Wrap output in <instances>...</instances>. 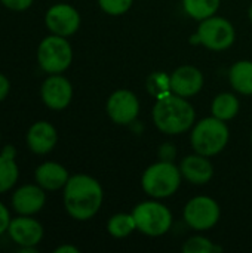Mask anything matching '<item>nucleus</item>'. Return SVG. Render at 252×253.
Instances as JSON below:
<instances>
[{"label": "nucleus", "instance_id": "nucleus-1", "mask_svg": "<svg viewBox=\"0 0 252 253\" xmlns=\"http://www.w3.org/2000/svg\"><path fill=\"white\" fill-rule=\"evenodd\" d=\"M101 203L102 188L97 179L88 175L68 178L64 187V205L71 218L88 221L100 211Z\"/></svg>", "mask_w": 252, "mask_h": 253}, {"label": "nucleus", "instance_id": "nucleus-2", "mask_svg": "<svg viewBox=\"0 0 252 253\" xmlns=\"http://www.w3.org/2000/svg\"><path fill=\"white\" fill-rule=\"evenodd\" d=\"M153 120L162 132L178 135L192 127L195 122V110L186 99H183V96L168 93L157 98L153 108Z\"/></svg>", "mask_w": 252, "mask_h": 253}, {"label": "nucleus", "instance_id": "nucleus-3", "mask_svg": "<svg viewBox=\"0 0 252 253\" xmlns=\"http://www.w3.org/2000/svg\"><path fill=\"white\" fill-rule=\"evenodd\" d=\"M229 141L227 125L217 119L208 117L201 120L192 132V145L198 154L205 157L218 154Z\"/></svg>", "mask_w": 252, "mask_h": 253}, {"label": "nucleus", "instance_id": "nucleus-4", "mask_svg": "<svg viewBox=\"0 0 252 253\" xmlns=\"http://www.w3.org/2000/svg\"><path fill=\"white\" fill-rule=\"evenodd\" d=\"M181 170L171 162H160L151 165L143 175L144 191L156 199H163L172 196L181 182Z\"/></svg>", "mask_w": 252, "mask_h": 253}, {"label": "nucleus", "instance_id": "nucleus-5", "mask_svg": "<svg viewBox=\"0 0 252 253\" xmlns=\"http://www.w3.org/2000/svg\"><path fill=\"white\" fill-rule=\"evenodd\" d=\"M37 61L43 71L49 74H59L65 71L73 61L71 46L62 36H49L39 44Z\"/></svg>", "mask_w": 252, "mask_h": 253}, {"label": "nucleus", "instance_id": "nucleus-6", "mask_svg": "<svg viewBox=\"0 0 252 253\" xmlns=\"http://www.w3.org/2000/svg\"><path fill=\"white\" fill-rule=\"evenodd\" d=\"M132 215L137 224V230L153 237L165 234L172 224V215L168 208L156 202L140 203L134 209Z\"/></svg>", "mask_w": 252, "mask_h": 253}, {"label": "nucleus", "instance_id": "nucleus-7", "mask_svg": "<svg viewBox=\"0 0 252 253\" xmlns=\"http://www.w3.org/2000/svg\"><path fill=\"white\" fill-rule=\"evenodd\" d=\"M193 42H199L212 50H224L235 42V28L224 18L209 16L201 22Z\"/></svg>", "mask_w": 252, "mask_h": 253}, {"label": "nucleus", "instance_id": "nucleus-8", "mask_svg": "<svg viewBox=\"0 0 252 253\" xmlns=\"http://www.w3.org/2000/svg\"><path fill=\"white\" fill-rule=\"evenodd\" d=\"M184 219L193 230H209L220 219V208L211 197L199 196L187 203L184 209Z\"/></svg>", "mask_w": 252, "mask_h": 253}, {"label": "nucleus", "instance_id": "nucleus-9", "mask_svg": "<svg viewBox=\"0 0 252 253\" xmlns=\"http://www.w3.org/2000/svg\"><path fill=\"white\" fill-rule=\"evenodd\" d=\"M46 27L56 36H71L79 30L80 25V16L79 12L65 3H59L52 6L45 16Z\"/></svg>", "mask_w": 252, "mask_h": 253}, {"label": "nucleus", "instance_id": "nucleus-10", "mask_svg": "<svg viewBox=\"0 0 252 253\" xmlns=\"http://www.w3.org/2000/svg\"><path fill=\"white\" fill-rule=\"evenodd\" d=\"M140 111V104L137 96L129 90L114 92L107 102V113L110 119L117 125L132 123Z\"/></svg>", "mask_w": 252, "mask_h": 253}, {"label": "nucleus", "instance_id": "nucleus-11", "mask_svg": "<svg viewBox=\"0 0 252 253\" xmlns=\"http://www.w3.org/2000/svg\"><path fill=\"white\" fill-rule=\"evenodd\" d=\"M73 98L71 83L58 74L48 77L42 84V99L52 110H64Z\"/></svg>", "mask_w": 252, "mask_h": 253}, {"label": "nucleus", "instance_id": "nucleus-12", "mask_svg": "<svg viewBox=\"0 0 252 253\" xmlns=\"http://www.w3.org/2000/svg\"><path fill=\"white\" fill-rule=\"evenodd\" d=\"M7 234L19 248L37 246L43 237V227L39 221L28 218L27 215H21L15 219H10Z\"/></svg>", "mask_w": 252, "mask_h": 253}, {"label": "nucleus", "instance_id": "nucleus-13", "mask_svg": "<svg viewBox=\"0 0 252 253\" xmlns=\"http://www.w3.org/2000/svg\"><path fill=\"white\" fill-rule=\"evenodd\" d=\"M46 196L40 185H22L12 196V206L18 215H34L45 206Z\"/></svg>", "mask_w": 252, "mask_h": 253}, {"label": "nucleus", "instance_id": "nucleus-14", "mask_svg": "<svg viewBox=\"0 0 252 253\" xmlns=\"http://www.w3.org/2000/svg\"><path fill=\"white\" fill-rule=\"evenodd\" d=\"M169 79H171V90L183 98L196 95L203 86L202 73L192 65H183L177 68Z\"/></svg>", "mask_w": 252, "mask_h": 253}, {"label": "nucleus", "instance_id": "nucleus-15", "mask_svg": "<svg viewBox=\"0 0 252 253\" xmlns=\"http://www.w3.org/2000/svg\"><path fill=\"white\" fill-rule=\"evenodd\" d=\"M58 141L55 127L48 122L34 123L27 133V145L36 154L49 153Z\"/></svg>", "mask_w": 252, "mask_h": 253}, {"label": "nucleus", "instance_id": "nucleus-16", "mask_svg": "<svg viewBox=\"0 0 252 253\" xmlns=\"http://www.w3.org/2000/svg\"><path fill=\"white\" fill-rule=\"evenodd\" d=\"M180 170L183 176L196 185H202L211 181L214 175V168L209 163V160L205 159V156H189L181 162Z\"/></svg>", "mask_w": 252, "mask_h": 253}, {"label": "nucleus", "instance_id": "nucleus-17", "mask_svg": "<svg viewBox=\"0 0 252 253\" xmlns=\"http://www.w3.org/2000/svg\"><path fill=\"white\" fill-rule=\"evenodd\" d=\"M34 176H36V182L43 190H49V191H55V190L65 187V184L68 181L67 169L53 162H46V163L40 165L36 169Z\"/></svg>", "mask_w": 252, "mask_h": 253}, {"label": "nucleus", "instance_id": "nucleus-18", "mask_svg": "<svg viewBox=\"0 0 252 253\" xmlns=\"http://www.w3.org/2000/svg\"><path fill=\"white\" fill-rule=\"evenodd\" d=\"M16 151L13 145H6L0 153V194L10 190L19 176V169L15 162Z\"/></svg>", "mask_w": 252, "mask_h": 253}, {"label": "nucleus", "instance_id": "nucleus-19", "mask_svg": "<svg viewBox=\"0 0 252 253\" xmlns=\"http://www.w3.org/2000/svg\"><path fill=\"white\" fill-rule=\"evenodd\" d=\"M229 79L235 90L252 95V62L251 61H239L236 62L229 73Z\"/></svg>", "mask_w": 252, "mask_h": 253}, {"label": "nucleus", "instance_id": "nucleus-20", "mask_svg": "<svg viewBox=\"0 0 252 253\" xmlns=\"http://www.w3.org/2000/svg\"><path fill=\"white\" fill-rule=\"evenodd\" d=\"M239 111V101L232 93H221L212 102V114L214 117L226 122L233 119Z\"/></svg>", "mask_w": 252, "mask_h": 253}, {"label": "nucleus", "instance_id": "nucleus-21", "mask_svg": "<svg viewBox=\"0 0 252 253\" xmlns=\"http://www.w3.org/2000/svg\"><path fill=\"white\" fill-rule=\"evenodd\" d=\"M183 4L187 15L195 19L203 21L217 12L220 0H183Z\"/></svg>", "mask_w": 252, "mask_h": 253}, {"label": "nucleus", "instance_id": "nucleus-22", "mask_svg": "<svg viewBox=\"0 0 252 253\" xmlns=\"http://www.w3.org/2000/svg\"><path fill=\"white\" fill-rule=\"evenodd\" d=\"M135 228H137V224H135L134 215H128V213H117L111 216L107 224L108 233L117 239L129 236Z\"/></svg>", "mask_w": 252, "mask_h": 253}, {"label": "nucleus", "instance_id": "nucleus-23", "mask_svg": "<svg viewBox=\"0 0 252 253\" xmlns=\"http://www.w3.org/2000/svg\"><path fill=\"white\" fill-rule=\"evenodd\" d=\"M147 86L151 95L162 98L171 90V79L165 73H153L147 80Z\"/></svg>", "mask_w": 252, "mask_h": 253}, {"label": "nucleus", "instance_id": "nucleus-24", "mask_svg": "<svg viewBox=\"0 0 252 253\" xmlns=\"http://www.w3.org/2000/svg\"><path fill=\"white\" fill-rule=\"evenodd\" d=\"M217 251H221V249L214 246L205 237H192L183 246V252L184 253H211L217 252Z\"/></svg>", "mask_w": 252, "mask_h": 253}, {"label": "nucleus", "instance_id": "nucleus-25", "mask_svg": "<svg viewBox=\"0 0 252 253\" xmlns=\"http://www.w3.org/2000/svg\"><path fill=\"white\" fill-rule=\"evenodd\" d=\"M98 3L108 15H122L131 7L132 0H98Z\"/></svg>", "mask_w": 252, "mask_h": 253}, {"label": "nucleus", "instance_id": "nucleus-26", "mask_svg": "<svg viewBox=\"0 0 252 253\" xmlns=\"http://www.w3.org/2000/svg\"><path fill=\"white\" fill-rule=\"evenodd\" d=\"M1 4L12 10H25L33 4V0H0Z\"/></svg>", "mask_w": 252, "mask_h": 253}, {"label": "nucleus", "instance_id": "nucleus-27", "mask_svg": "<svg viewBox=\"0 0 252 253\" xmlns=\"http://www.w3.org/2000/svg\"><path fill=\"white\" fill-rule=\"evenodd\" d=\"M9 224H10V215H9V211H7V208L0 202V236H1L3 233H6V231H7Z\"/></svg>", "mask_w": 252, "mask_h": 253}, {"label": "nucleus", "instance_id": "nucleus-28", "mask_svg": "<svg viewBox=\"0 0 252 253\" xmlns=\"http://www.w3.org/2000/svg\"><path fill=\"white\" fill-rule=\"evenodd\" d=\"M160 157L163 162H172V159L175 157V148L172 144H165L160 148Z\"/></svg>", "mask_w": 252, "mask_h": 253}, {"label": "nucleus", "instance_id": "nucleus-29", "mask_svg": "<svg viewBox=\"0 0 252 253\" xmlns=\"http://www.w3.org/2000/svg\"><path fill=\"white\" fill-rule=\"evenodd\" d=\"M9 90H10V83H9L7 77L0 74V102L7 96Z\"/></svg>", "mask_w": 252, "mask_h": 253}, {"label": "nucleus", "instance_id": "nucleus-30", "mask_svg": "<svg viewBox=\"0 0 252 253\" xmlns=\"http://www.w3.org/2000/svg\"><path fill=\"white\" fill-rule=\"evenodd\" d=\"M55 253H79V249L74 246H59L55 249Z\"/></svg>", "mask_w": 252, "mask_h": 253}, {"label": "nucleus", "instance_id": "nucleus-31", "mask_svg": "<svg viewBox=\"0 0 252 253\" xmlns=\"http://www.w3.org/2000/svg\"><path fill=\"white\" fill-rule=\"evenodd\" d=\"M250 18H251V21H252V4H251V9H250Z\"/></svg>", "mask_w": 252, "mask_h": 253}, {"label": "nucleus", "instance_id": "nucleus-32", "mask_svg": "<svg viewBox=\"0 0 252 253\" xmlns=\"http://www.w3.org/2000/svg\"><path fill=\"white\" fill-rule=\"evenodd\" d=\"M251 139H252V136H251Z\"/></svg>", "mask_w": 252, "mask_h": 253}]
</instances>
